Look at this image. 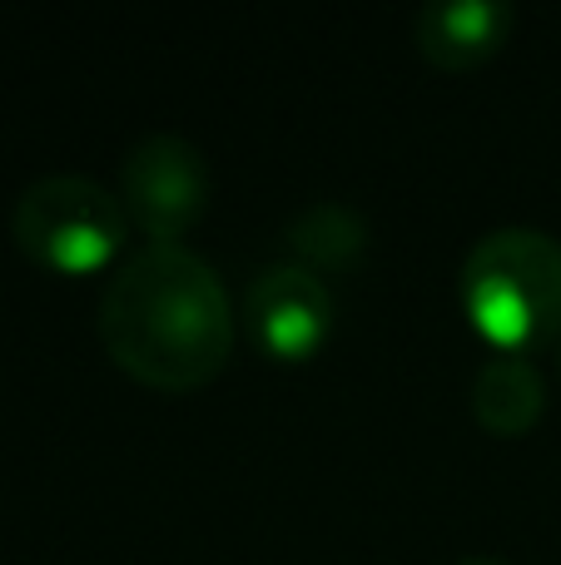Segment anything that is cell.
<instances>
[{
    "mask_svg": "<svg viewBox=\"0 0 561 565\" xmlns=\"http://www.w3.org/2000/svg\"><path fill=\"white\" fill-rule=\"evenodd\" d=\"M119 199L149 244H184V234L209 204L204 149L169 129L135 139L119 159Z\"/></svg>",
    "mask_w": 561,
    "mask_h": 565,
    "instance_id": "4",
    "label": "cell"
},
{
    "mask_svg": "<svg viewBox=\"0 0 561 565\" xmlns=\"http://www.w3.org/2000/svg\"><path fill=\"white\" fill-rule=\"evenodd\" d=\"M557 367H561V338H557Z\"/></svg>",
    "mask_w": 561,
    "mask_h": 565,
    "instance_id": "10",
    "label": "cell"
},
{
    "mask_svg": "<svg viewBox=\"0 0 561 565\" xmlns=\"http://www.w3.org/2000/svg\"><path fill=\"white\" fill-rule=\"evenodd\" d=\"M457 565H512V561H502V556H463Z\"/></svg>",
    "mask_w": 561,
    "mask_h": 565,
    "instance_id": "9",
    "label": "cell"
},
{
    "mask_svg": "<svg viewBox=\"0 0 561 565\" xmlns=\"http://www.w3.org/2000/svg\"><path fill=\"white\" fill-rule=\"evenodd\" d=\"M334 288L304 264H264L244 288V328L268 358H314L334 332Z\"/></svg>",
    "mask_w": 561,
    "mask_h": 565,
    "instance_id": "5",
    "label": "cell"
},
{
    "mask_svg": "<svg viewBox=\"0 0 561 565\" xmlns=\"http://www.w3.org/2000/svg\"><path fill=\"white\" fill-rule=\"evenodd\" d=\"M234 302L219 268L189 244H139L99 292V338L129 377L194 392L234 352Z\"/></svg>",
    "mask_w": 561,
    "mask_h": 565,
    "instance_id": "1",
    "label": "cell"
},
{
    "mask_svg": "<svg viewBox=\"0 0 561 565\" xmlns=\"http://www.w3.org/2000/svg\"><path fill=\"white\" fill-rule=\"evenodd\" d=\"M517 10L507 0H427L417 10V45L443 70H473L497 55Z\"/></svg>",
    "mask_w": 561,
    "mask_h": 565,
    "instance_id": "6",
    "label": "cell"
},
{
    "mask_svg": "<svg viewBox=\"0 0 561 565\" xmlns=\"http://www.w3.org/2000/svg\"><path fill=\"white\" fill-rule=\"evenodd\" d=\"M463 308L497 352L561 338V238L532 224L483 234L463 258Z\"/></svg>",
    "mask_w": 561,
    "mask_h": 565,
    "instance_id": "2",
    "label": "cell"
},
{
    "mask_svg": "<svg viewBox=\"0 0 561 565\" xmlns=\"http://www.w3.org/2000/svg\"><path fill=\"white\" fill-rule=\"evenodd\" d=\"M10 238L20 254L55 274H95L125 248V199L89 174H40L10 204Z\"/></svg>",
    "mask_w": 561,
    "mask_h": 565,
    "instance_id": "3",
    "label": "cell"
},
{
    "mask_svg": "<svg viewBox=\"0 0 561 565\" xmlns=\"http://www.w3.org/2000/svg\"><path fill=\"white\" fill-rule=\"evenodd\" d=\"M368 248V218L338 199H308L288 218V254L314 274H348Z\"/></svg>",
    "mask_w": 561,
    "mask_h": 565,
    "instance_id": "8",
    "label": "cell"
},
{
    "mask_svg": "<svg viewBox=\"0 0 561 565\" xmlns=\"http://www.w3.org/2000/svg\"><path fill=\"white\" fill-rule=\"evenodd\" d=\"M547 407V382L527 352H487L473 377V417L493 437H522Z\"/></svg>",
    "mask_w": 561,
    "mask_h": 565,
    "instance_id": "7",
    "label": "cell"
}]
</instances>
